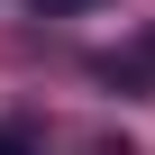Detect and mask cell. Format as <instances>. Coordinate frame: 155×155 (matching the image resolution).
I'll use <instances>...</instances> for the list:
<instances>
[{"label": "cell", "instance_id": "cell-1", "mask_svg": "<svg viewBox=\"0 0 155 155\" xmlns=\"http://www.w3.org/2000/svg\"><path fill=\"white\" fill-rule=\"evenodd\" d=\"M0 155H37V146H28V137H9V128H0Z\"/></svg>", "mask_w": 155, "mask_h": 155}, {"label": "cell", "instance_id": "cell-3", "mask_svg": "<svg viewBox=\"0 0 155 155\" xmlns=\"http://www.w3.org/2000/svg\"><path fill=\"white\" fill-rule=\"evenodd\" d=\"M137 64H155V55H137Z\"/></svg>", "mask_w": 155, "mask_h": 155}, {"label": "cell", "instance_id": "cell-2", "mask_svg": "<svg viewBox=\"0 0 155 155\" xmlns=\"http://www.w3.org/2000/svg\"><path fill=\"white\" fill-rule=\"evenodd\" d=\"M37 9H91V0H37Z\"/></svg>", "mask_w": 155, "mask_h": 155}]
</instances>
